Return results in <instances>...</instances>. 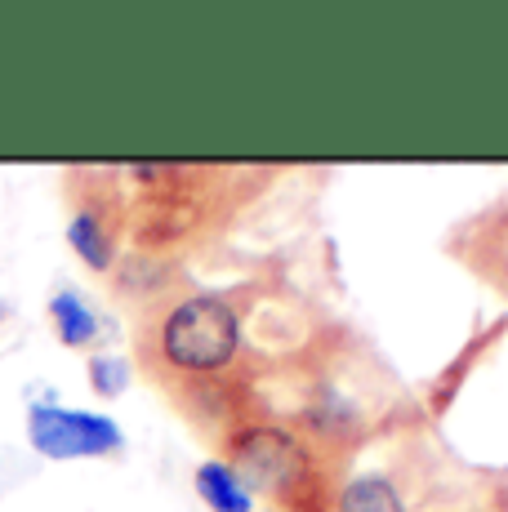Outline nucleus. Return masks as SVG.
I'll list each match as a JSON object with an SVG mask.
<instances>
[{
  "label": "nucleus",
  "instance_id": "obj_8",
  "mask_svg": "<svg viewBox=\"0 0 508 512\" xmlns=\"http://www.w3.org/2000/svg\"><path fill=\"white\" fill-rule=\"evenodd\" d=\"M85 374H90V388L99 392V397H121V392L130 388V361L112 357V352H94Z\"/></svg>",
  "mask_w": 508,
  "mask_h": 512
},
{
  "label": "nucleus",
  "instance_id": "obj_1",
  "mask_svg": "<svg viewBox=\"0 0 508 512\" xmlns=\"http://www.w3.org/2000/svg\"><path fill=\"white\" fill-rule=\"evenodd\" d=\"M161 361L183 374H219L241 348V317L223 294H192L161 317Z\"/></svg>",
  "mask_w": 508,
  "mask_h": 512
},
{
  "label": "nucleus",
  "instance_id": "obj_2",
  "mask_svg": "<svg viewBox=\"0 0 508 512\" xmlns=\"http://www.w3.org/2000/svg\"><path fill=\"white\" fill-rule=\"evenodd\" d=\"M27 441L45 459H103L125 446V432L116 419L94 415V410H67V406H32L27 410Z\"/></svg>",
  "mask_w": 508,
  "mask_h": 512
},
{
  "label": "nucleus",
  "instance_id": "obj_6",
  "mask_svg": "<svg viewBox=\"0 0 508 512\" xmlns=\"http://www.w3.org/2000/svg\"><path fill=\"white\" fill-rule=\"evenodd\" d=\"M192 486H197V495L210 504V512H250V490H246V481L237 477L232 464L210 459V464L197 468Z\"/></svg>",
  "mask_w": 508,
  "mask_h": 512
},
{
  "label": "nucleus",
  "instance_id": "obj_3",
  "mask_svg": "<svg viewBox=\"0 0 508 512\" xmlns=\"http://www.w3.org/2000/svg\"><path fill=\"white\" fill-rule=\"evenodd\" d=\"M232 459H237V477L246 490H290L304 477V450L290 432L281 428H246L232 441Z\"/></svg>",
  "mask_w": 508,
  "mask_h": 512
},
{
  "label": "nucleus",
  "instance_id": "obj_5",
  "mask_svg": "<svg viewBox=\"0 0 508 512\" xmlns=\"http://www.w3.org/2000/svg\"><path fill=\"white\" fill-rule=\"evenodd\" d=\"M50 321H54V334L63 348H90L99 339V317L94 308L81 299L76 290H58L50 299Z\"/></svg>",
  "mask_w": 508,
  "mask_h": 512
},
{
  "label": "nucleus",
  "instance_id": "obj_4",
  "mask_svg": "<svg viewBox=\"0 0 508 512\" xmlns=\"http://www.w3.org/2000/svg\"><path fill=\"white\" fill-rule=\"evenodd\" d=\"M67 245L81 254L85 268H94V272L112 268V228H107V214L99 205H81L67 219Z\"/></svg>",
  "mask_w": 508,
  "mask_h": 512
},
{
  "label": "nucleus",
  "instance_id": "obj_7",
  "mask_svg": "<svg viewBox=\"0 0 508 512\" xmlns=\"http://www.w3.org/2000/svg\"><path fill=\"white\" fill-rule=\"evenodd\" d=\"M335 512H406L388 477H357L339 490Z\"/></svg>",
  "mask_w": 508,
  "mask_h": 512
}]
</instances>
